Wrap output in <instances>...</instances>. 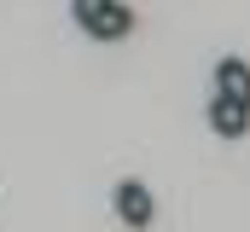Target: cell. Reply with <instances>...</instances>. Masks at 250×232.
<instances>
[{"instance_id":"cell-1","label":"cell","mask_w":250,"mask_h":232,"mask_svg":"<svg viewBox=\"0 0 250 232\" xmlns=\"http://www.w3.org/2000/svg\"><path fill=\"white\" fill-rule=\"evenodd\" d=\"M70 12H76V23H82L87 35H99V41L134 35V6H123V0H76Z\"/></svg>"},{"instance_id":"cell-2","label":"cell","mask_w":250,"mask_h":232,"mask_svg":"<svg viewBox=\"0 0 250 232\" xmlns=\"http://www.w3.org/2000/svg\"><path fill=\"white\" fill-rule=\"evenodd\" d=\"M111 203H117V221H123V227H151V215H157V203H151V192H146L140 180H123Z\"/></svg>"},{"instance_id":"cell-3","label":"cell","mask_w":250,"mask_h":232,"mask_svg":"<svg viewBox=\"0 0 250 232\" xmlns=\"http://www.w3.org/2000/svg\"><path fill=\"white\" fill-rule=\"evenodd\" d=\"M215 99L250 111V64L245 58H221V64H215Z\"/></svg>"},{"instance_id":"cell-4","label":"cell","mask_w":250,"mask_h":232,"mask_svg":"<svg viewBox=\"0 0 250 232\" xmlns=\"http://www.w3.org/2000/svg\"><path fill=\"white\" fill-rule=\"evenodd\" d=\"M209 128H215L221 139H245L250 134V111L227 105V99H209Z\"/></svg>"}]
</instances>
